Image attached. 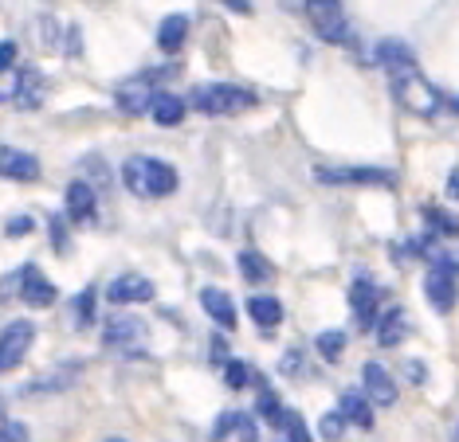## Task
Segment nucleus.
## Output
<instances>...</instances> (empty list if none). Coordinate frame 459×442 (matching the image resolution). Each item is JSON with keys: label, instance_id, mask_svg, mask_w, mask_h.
<instances>
[{"label": "nucleus", "instance_id": "6ab92c4d", "mask_svg": "<svg viewBox=\"0 0 459 442\" xmlns=\"http://www.w3.org/2000/svg\"><path fill=\"white\" fill-rule=\"evenodd\" d=\"M338 412L346 415V423L350 427H358V430H373V423H377V415H373V399L365 395V387L361 392H342L338 395Z\"/></svg>", "mask_w": 459, "mask_h": 442}, {"label": "nucleus", "instance_id": "5701e85b", "mask_svg": "<svg viewBox=\"0 0 459 442\" xmlns=\"http://www.w3.org/2000/svg\"><path fill=\"white\" fill-rule=\"evenodd\" d=\"M185 110H189V102L173 90H158V98H153V106H150L153 122H158L161 130H177V125L185 122Z\"/></svg>", "mask_w": 459, "mask_h": 442}, {"label": "nucleus", "instance_id": "bb28decb", "mask_svg": "<svg viewBox=\"0 0 459 442\" xmlns=\"http://www.w3.org/2000/svg\"><path fill=\"white\" fill-rule=\"evenodd\" d=\"M95 305H99V286H87L71 302V321H75V329H91V325H95V318H99Z\"/></svg>", "mask_w": 459, "mask_h": 442}, {"label": "nucleus", "instance_id": "a211bd4d", "mask_svg": "<svg viewBox=\"0 0 459 442\" xmlns=\"http://www.w3.org/2000/svg\"><path fill=\"white\" fill-rule=\"evenodd\" d=\"M64 204H67V219H71V224H91L95 212H99V196H95V188H91L87 181H71Z\"/></svg>", "mask_w": 459, "mask_h": 442}, {"label": "nucleus", "instance_id": "6e6552de", "mask_svg": "<svg viewBox=\"0 0 459 442\" xmlns=\"http://www.w3.org/2000/svg\"><path fill=\"white\" fill-rule=\"evenodd\" d=\"M424 298L436 313H452L459 305V275H452L444 267H432L424 275Z\"/></svg>", "mask_w": 459, "mask_h": 442}, {"label": "nucleus", "instance_id": "4c0bfd02", "mask_svg": "<svg viewBox=\"0 0 459 442\" xmlns=\"http://www.w3.org/2000/svg\"><path fill=\"white\" fill-rule=\"evenodd\" d=\"M8 438L24 442L28 438V427L24 423H0V442H8Z\"/></svg>", "mask_w": 459, "mask_h": 442}, {"label": "nucleus", "instance_id": "9b49d317", "mask_svg": "<svg viewBox=\"0 0 459 442\" xmlns=\"http://www.w3.org/2000/svg\"><path fill=\"white\" fill-rule=\"evenodd\" d=\"M102 341H107L110 349H130V344L145 341V321L134 318V313H110V318L102 321Z\"/></svg>", "mask_w": 459, "mask_h": 442}, {"label": "nucleus", "instance_id": "7ed1b4c3", "mask_svg": "<svg viewBox=\"0 0 459 442\" xmlns=\"http://www.w3.org/2000/svg\"><path fill=\"white\" fill-rule=\"evenodd\" d=\"M299 4L318 39L338 44V47H353V28H350V16H346V8H342V0H299Z\"/></svg>", "mask_w": 459, "mask_h": 442}, {"label": "nucleus", "instance_id": "4468645a", "mask_svg": "<svg viewBox=\"0 0 459 442\" xmlns=\"http://www.w3.org/2000/svg\"><path fill=\"white\" fill-rule=\"evenodd\" d=\"M153 282L142 278V275H122L107 286V302L110 305H142V302H153Z\"/></svg>", "mask_w": 459, "mask_h": 442}, {"label": "nucleus", "instance_id": "c85d7f7f", "mask_svg": "<svg viewBox=\"0 0 459 442\" xmlns=\"http://www.w3.org/2000/svg\"><path fill=\"white\" fill-rule=\"evenodd\" d=\"M16 90H20L16 94V106H24V110L39 106V98H44V75H39V71H24Z\"/></svg>", "mask_w": 459, "mask_h": 442}, {"label": "nucleus", "instance_id": "473e14b6", "mask_svg": "<svg viewBox=\"0 0 459 442\" xmlns=\"http://www.w3.org/2000/svg\"><path fill=\"white\" fill-rule=\"evenodd\" d=\"M283 438H290V442H310L315 435L307 430V419H302L299 412H287V419H283Z\"/></svg>", "mask_w": 459, "mask_h": 442}, {"label": "nucleus", "instance_id": "f3484780", "mask_svg": "<svg viewBox=\"0 0 459 442\" xmlns=\"http://www.w3.org/2000/svg\"><path fill=\"white\" fill-rule=\"evenodd\" d=\"M373 55H377L381 71H385L389 79H393V75H404V71H416V51L404 44V39H381Z\"/></svg>", "mask_w": 459, "mask_h": 442}, {"label": "nucleus", "instance_id": "a878e982", "mask_svg": "<svg viewBox=\"0 0 459 442\" xmlns=\"http://www.w3.org/2000/svg\"><path fill=\"white\" fill-rule=\"evenodd\" d=\"M424 224L436 231L440 239H459V216L452 208H440V204H424Z\"/></svg>", "mask_w": 459, "mask_h": 442}, {"label": "nucleus", "instance_id": "dca6fc26", "mask_svg": "<svg viewBox=\"0 0 459 442\" xmlns=\"http://www.w3.org/2000/svg\"><path fill=\"white\" fill-rule=\"evenodd\" d=\"M0 176L13 184H32L39 181V161L28 149H0Z\"/></svg>", "mask_w": 459, "mask_h": 442}, {"label": "nucleus", "instance_id": "0eeeda50", "mask_svg": "<svg viewBox=\"0 0 459 442\" xmlns=\"http://www.w3.org/2000/svg\"><path fill=\"white\" fill-rule=\"evenodd\" d=\"M32 341H36V325L16 318L0 329V372H13V368L24 364V356L32 353Z\"/></svg>", "mask_w": 459, "mask_h": 442}, {"label": "nucleus", "instance_id": "4be33fe9", "mask_svg": "<svg viewBox=\"0 0 459 442\" xmlns=\"http://www.w3.org/2000/svg\"><path fill=\"white\" fill-rule=\"evenodd\" d=\"M185 39H189V16H185V13H169L158 24V47L165 51V55H181Z\"/></svg>", "mask_w": 459, "mask_h": 442}, {"label": "nucleus", "instance_id": "ddd939ff", "mask_svg": "<svg viewBox=\"0 0 459 442\" xmlns=\"http://www.w3.org/2000/svg\"><path fill=\"white\" fill-rule=\"evenodd\" d=\"M212 438L224 442V438H244V442H255L259 438V423L247 412H239V407H228V412L216 415L212 423Z\"/></svg>", "mask_w": 459, "mask_h": 442}, {"label": "nucleus", "instance_id": "2f4dec72", "mask_svg": "<svg viewBox=\"0 0 459 442\" xmlns=\"http://www.w3.org/2000/svg\"><path fill=\"white\" fill-rule=\"evenodd\" d=\"M79 361L75 364H64V376H48V380H36V384H28V392H56V387H67L71 380H79Z\"/></svg>", "mask_w": 459, "mask_h": 442}, {"label": "nucleus", "instance_id": "393cba45", "mask_svg": "<svg viewBox=\"0 0 459 442\" xmlns=\"http://www.w3.org/2000/svg\"><path fill=\"white\" fill-rule=\"evenodd\" d=\"M236 267H239V275H244V282H252V286L275 278V267H271V259H264V255H259V251H252V247L239 251V255H236Z\"/></svg>", "mask_w": 459, "mask_h": 442}, {"label": "nucleus", "instance_id": "f03ea898", "mask_svg": "<svg viewBox=\"0 0 459 442\" xmlns=\"http://www.w3.org/2000/svg\"><path fill=\"white\" fill-rule=\"evenodd\" d=\"M189 106L204 118H236L259 106V94L239 87V82H204L189 94Z\"/></svg>", "mask_w": 459, "mask_h": 442}, {"label": "nucleus", "instance_id": "c756f323", "mask_svg": "<svg viewBox=\"0 0 459 442\" xmlns=\"http://www.w3.org/2000/svg\"><path fill=\"white\" fill-rule=\"evenodd\" d=\"M428 262H432V267L452 270V275H459V239H440V243L428 251Z\"/></svg>", "mask_w": 459, "mask_h": 442}, {"label": "nucleus", "instance_id": "1a4fd4ad", "mask_svg": "<svg viewBox=\"0 0 459 442\" xmlns=\"http://www.w3.org/2000/svg\"><path fill=\"white\" fill-rule=\"evenodd\" d=\"M153 79H158V75H142V79L122 82V87L114 90V102H118V110L130 114V118H138V114H150L153 98H158V90H153Z\"/></svg>", "mask_w": 459, "mask_h": 442}, {"label": "nucleus", "instance_id": "f257e3e1", "mask_svg": "<svg viewBox=\"0 0 459 442\" xmlns=\"http://www.w3.org/2000/svg\"><path fill=\"white\" fill-rule=\"evenodd\" d=\"M122 184L130 188L134 196H150V200H161V196H173L177 184H181V176H177V168L169 161H161V157H130L126 165H122Z\"/></svg>", "mask_w": 459, "mask_h": 442}, {"label": "nucleus", "instance_id": "412c9836", "mask_svg": "<svg viewBox=\"0 0 459 442\" xmlns=\"http://www.w3.org/2000/svg\"><path fill=\"white\" fill-rule=\"evenodd\" d=\"M247 318L255 321V329L271 333V329H279V325H283L287 310H283V302L271 298V293H255V298H247Z\"/></svg>", "mask_w": 459, "mask_h": 442}, {"label": "nucleus", "instance_id": "9d476101", "mask_svg": "<svg viewBox=\"0 0 459 442\" xmlns=\"http://www.w3.org/2000/svg\"><path fill=\"white\" fill-rule=\"evenodd\" d=\"M16 298L24 305H32V310H48V305L56 302V286H51V278H44L36 267H20L16 270Z\"/></svg>", "mask_w": 459, "mask_h": 442}, {"label": "nucleus", "instance_id": "423d86ee", "mask_svg": "<svg viewBox=\"0 0 459 442\" xmlns=\"http://www.w3.org/2000/svg\"><path fill=\"white\" fill-rule=\"evenodd\" d=\"M381 310H385V290L377 286V278H373L369 270L353 275V282H350V313H353V325H358L361 333H373V329H377Z\"/></svg>", "mask_w": 459, "mask_h": 442}, {"label": "nucleus", "instance_id": "b1692460", "mask_svg": "<svg viewBox=\"0 0 459 442\" xmlns=\"http://www.w3.org/2000/svg\"><path fill=\"white\" fill-rule=\"evenodd\" d=\"M255 412L264 415V423L267 427H275V430H283V419H287V407H283V399L275 395V387H271L264 376H255Z\"/></svg>", "mask_w": 459, "mask_h": 442}, {"label": "nucleus", "instance_id": "20e7f679", "mask_svg": "<svg viewBox=\"0 0 459 442\" xmlns=\"http://www.w3.org/2000/svg\"><path fill=\"white\" fill-rule=\"evenodd\" d=\"M315 181L322 188H396V173L377 165H318Z\"/></svg>", "mask_w": 459, "mask_h": 442}, {"label": "nucleus", "instance_id": "7c9ffc66", "mask_svg": "<svg viewBox=\"0 0 459 442\" xmlns=\"http://www.w3.org/2000/svg\"><path fill=\"white\" fill-rule=\"evenodd\" d=\"M255 368L247 364V361H228L224 364V384L232 387V392H244V387H252L255 384Z\"/></svg>", "mask_w": 459, "mask_h": 442}, {"label": "nucleus", "instance_id": "79ce46f5", "mask_svg": "<svg viewBox=\"0 0 459 442\" xmlns=\"http://www.w3.org/2000/svg\"><path fill=\"white\" fill-rule=\"evenodd\" d=\"M447 196H455V200H459V165L452 168V173H447Z\"/></svg>", "mask_w": 459, "mask_h": 442}, {"label": "nucleus", "instance_id": "c9c22d12", "mask_svg": "<svg viewBox=\"0 0 459 442\" xmlns=\"http://www.w3.org/2000/svg\"><path fill=\"white\" fill-rule=\"evenodd\" d=\"M36 224H32V216H16V219H8L4 224V235H28Z\"/></svg>", "mask_w": 459, "mask_h": 442}, {"label": "nucleus", "instance_id": "e433bc0d", "mask_svg": "<svg viewBox=\"0 0 459 442\" xmlns=\"http://www.w3.org/2000/svg\"><path fill=\"white\" fill-rule=\"evenodd\" d=\"M283 376H302V368H307V361H302V353H287L283 356Z\"/></svg>", "mask_w": 459, "mask_h": 442}, {"label": "nucleus", "instance_id": "cd10ccee", "mask_svg": "<svg viewBox=\"0 0 459 442\" xmlns=\"http://www.w3.org/2000/svg\"><path fill=\"white\" fill-rule=\"evenodd\" d=\"M346 333H342V329H322L318 336H315V353L322 356V361H326V364H338L342 361V356H346Z\"/></svg>", "mask_w": 459, "mask_h": 442}, {"label": "nucleus", "instance_id": "f8f14e48", "mask_svg": "<svg viewBox=\"0 0 459 442\" xmlns=\"http://www.w3.org/2000/svg\"><path fill=\"white\" fill-rule=\"evenodd\" d=\"M361 387H365V395L373 399V407H393L396 404V380L389 376V368L377 364V361H369L361 368Z\"/></svg>", "mask_w": 459, "mask_h": 442}, {"label": "nucleus", "instance_id": "f704fd0d", "mask_svg": "<svg viewBox=\"0 0 459 442\" xmlns=\"http://www.w3.org/2000/svg\"><path fill=\"white\" fill-rule=\"evenodd\" d=\"M346 415L342 412H330V415H322V423H318V435L322 438H342V430H346Z\"/></svg>", "mask_w": 459, "mask_h": 442}, {"label": "nucleus", "instance_id": "ea45409f", "mask_svg": "<svg viewBox=\"0 0 459 442\" xmlns=\"http://www.w3.org/2000/svg\"><path fill=\"white\" fill-rule=\"evenodd\" d=\"M16 63V44L13 39H0V71H8Z\"/></svg>", "mask_w": 459, "mask_h": 442}, {"label": "nucleus", "instance_id": "aec40b11", "mask_svg": "<svg viewBox=\"0 0 459 442\" xmlns=\"http://www.w3.org/2000/svg\"><path fill=\"white\" fill-rule=\"evenodd\" d=\"M377 344L381 349H393V344H401L404 336H409V313H404V305H389V310H381L377 318Z\"/></svg>", "mask_w": 459, "mask_h": 442}, {"label": "nucleus", "instance_id": "72a5a7b5", "mask_svg": "<svg viewBox=\"0 0 459 442\" xmlns=\"http://www.w3.org/2000/svg\"><path fill=\"white\" fill-rule=\"evenodd\" d=\"M48 231H51V247H56V255H67V216H51L48 219Z\"/></svg>", "mask_w": 459, "mask_h": 442}, {"label": "nucleus", "instance_id": "2eb2a0df", "mask_svg": "<svg viewBox=\"0 0 459 442\" xmlns=\"http://www.w3.org/2000/svg\"><path fill=\"white\" fill-rule=\"evenodd\" d=\"M201 310H204L208 318L216 321V329H224V333H236L239 310H236L232 293H224V290H216V286H204V290H201Z\"/></svg>", "mask_w": 459, "mask_h": 442}, {"label": "nucleus", "instance_id": "39448f33", "mask_svg": "<svg viewBox=\"0 0 459 442\" xmlns=\"http://www.w3.org/2000/svg\"><path fill=\"white\" fill-rule=\"evenodd\" d=\"M389 87H393V98L401 102V106L409 110V114H420V118H432V114L444 106L440 90H436L428 79H420V71H404V75H393Z\"/></svg>", "mask_w": 459, "mask_h": 442}, {"label": "nucleus", "instance_id": "a19ab883", "mask_svg": "<svg viewBox=\"0 0 459 442\" xmlns=\"http://www.w3.org/2000/svg\"><path fill=\"white\" fill-rule=\"evenodd\" d=\"M216 4L232 8V13H236V16H252V0H216Z\"/></svg>", "mask_w": 459, "mask_h": 442}, {"label": "nucleus", "instance_id": "58836bf2", "mask_svg": "<svg viewBox=\"0 0 459 442\" xmlns=\"http://www.w3.org/2000/svg\"><path fill=\"white\" fill-rule=\"evenodd\" d=\"M404 376H409V384H424L428 380V364L424 361H409L404 364Z\"/></svg>", "mask_w": 459, "mask_h": 442}, {"label": "nucleus", "instance_id": "37998d69", "mask_svg": "<svg viewBox=\"0 0 459 442\" xmlns=\"http://www.w3.org/2000/svg\"><path fill=\"white\" fill-rule=\"evenodd\" d=\"M455 438H459V427H455Z\"/></svg>", "mask_w": 459, "mask_h": 442}]
</instances>
